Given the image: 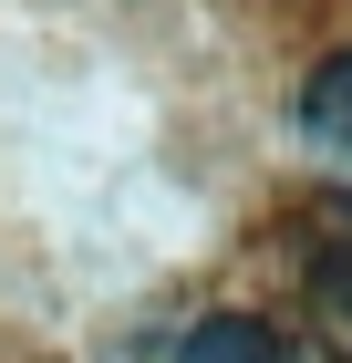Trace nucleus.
Listing matches in <instances>:
<instances>
[{
  "label": "nucleus",
  "mask_w": 352,
  "mask_h": 363,
  "mask_svg": "<svg viewBox=\"0 0 352 363\" xmlns=\"http://www.w3.org/2000/svg\"><path fill=\"white\" fill-rule=\"evenodd\" d=\"M311 291H322V311H331V333L352 342V239H342V250H322V259H311Z\"/></svg>",
  "instance_id": "obj_3"
},
{
  "label": "nucleus",
  "mask_w": 352,
  "mask_h": 363,
  "mask_svg": "<svg viewBox=\"0 0 352 363\" xmlns=\"http://www.w3.org/2000/svg\"><path fill=\"white\" fill-rule=\"evenodd\" d=\"M300 145H311V167L352 197V42L331 62H311V84H300Z\"/></svg>",
  "instance_id": "obj_1"
},
{
  "label": "nucleus",
  "mask_w": 352,
  "mask_h": 363,
  "mask_svg": "<svg viewBox=\"0 0 352 363\" xmlns=\"http://www.w3.org/2000/svg\"><path fill=\"white\" fill-rule=\"evenodd\" d=\"M176 363H311L280 322H259V311H208L187 342H176Z\"/></svg>",
  "instance_id": "obj_2"
}]
</instances>
